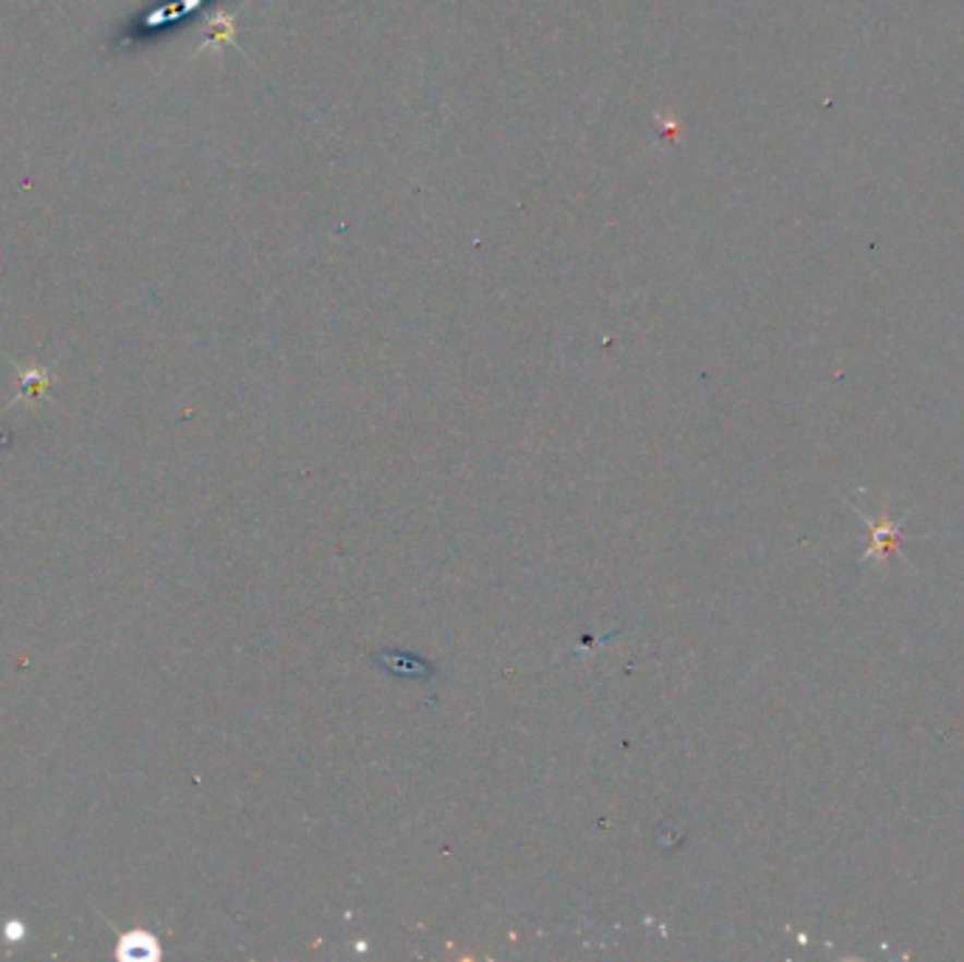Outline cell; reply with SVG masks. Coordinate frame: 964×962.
<instances>
[{"instance_id":"obj_1","label":"cell","mask_w":964,"mask_h":962,"mask_svg":"<svg viewBox=\"0 0 964 962\" xmlns=\"http://www.w3.org/2000/svg\"><path fill=\"white\" fill-rule=\"evenodd\" d=\"M860 517L869 522V531H871V545H869V551H866V560L863 562H877V565H883L891 553H896V548H900V531H903V522L908 514H905V517L877 514V519H875L860 505Z\"/></svg>"},{"instance_id":"obj_2","label":"cell","mask_w":964,"mask_h":962,"mask_svg":"<svg viewBox=\"0 0 964 962\" xmlns=\"http://www.w3.org/2000/svg\"><path fill=\"white\" fill-rule=\"evenodd\" d=\"M119 960L128 962H144V960H158V942L156 937L147 935V931H130V935L119 937V949H116Z\"/></svg>"},{"instance_id":"obj_4","label":"cell","mask_w":964,"mask_h":962,"mask_svg":"<svg viewBox=\"0 0 964 962\" xmlns=\"http://www.w3.org/2000/svg\"><path fill=\"white\" fill-rule=\"evenodd\" d=\"M23 935H26V926H23L21 921H12L7 926V940L9 942H17V940H23Z\"/></svg>"},{"instance_id":"obj_3","label":"cell","mask_w":964,"mask_h":962,"mask_svg":"<svg viewBox=\"0 0 964 962\" xmlns=\"http://www.w3.org/2000/svg\"><path fill=\"white\" fill-rule=\"evenodd\" d=\"M51 382V373L40 368H28L21 373V393L17 398H37L46 389V384Z\"/></svg>"}]
</instances>
